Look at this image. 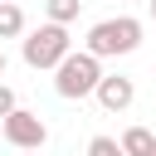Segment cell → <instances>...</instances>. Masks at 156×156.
<instances>
[{
  "label": "cell",
  "mask_w": 156,
  "mask_h": 156,
  "mask_svg": "<svg viewBox=\"0 0 156 156\" xmlns=\"http://www.w3.org/2000/svg\"><path fill=\"white\" fill-rule=\"evenodd\" d=\"M20 54H24V63L29 68H58L68 54H73V39H68V24H39V29H29L24 39H20Z\"/></svg>",
  "instance_id": "cell-1"
},
{
  "label": "cell",
  "mask_w": 156,
  "mask_h": 156,
  "mask_svg": "<svg viewBox=\"0 0 156 156\" xmlns=\"http://www.w3.org/2000/svg\"><path fill=\"white\" fill-rule=\"evenodd\" d=\"M136 44H141V20H132V15L98 20L88 29V54L93 58H117V54H132Z\"/></svg>",
  "instance_id": "cell-2"
},
{
  "label": "cell",
  "mask_w": 156,
  "mask_h": 156,
  "mask_svg": "<svg viewBox=\"0 0 156 156\" xmlns=\"http://www.w3.org/2000/svg\"><path fill=\"white\" fill-rule=\"evenodd\" d=\"M98 78H102V58H93L88 49H78V54H68L54 68V93L68 98V102H78V98H88L98 88Z\"/></svg>",
  "instance_id": "cell-3"
},
{
  "label": "cell",
  "mask_w": 156,
  "mask_h": 156,
  "mask_svg": "<svg viewBox=\"0 0 156 156\" xmlns=\"http://www.w3.org/2000/svg\"><path fill=\"white\" fill-rule=\"evenodd\" d=\"M0 132H5V141L15 151H39L49 141V122L39 112H29V107H15L10 117H0Z\"/></svg>",
  "instance_id": "cell-4"
},
{
  "label": "cell",
  "mask_w": 156,
  "mask_h": 156,
  "mask_svg": "<svg viewBox=\"0 0 156 156\" xmlns=\"http://www.w3.org/2000/svg\"><path fill=\"white\" fill-rule=\"evenodd\" d=\"M93 98H98L107 112H127V107H132V98H136V83H132V78H122V73H102V78H98V88H93Z\"/></svg>",
  "instance_id": "cell-5"
},
{
  "label": "cell",
  "mask_w": 156,
  "mask_h": 156,
  "mask_svg": "<svg viewBox=\"0 0 156 156\" xmlns=\"http://www.w3.org/2000/svg\"><path fill=\"white\" fill-rule=\"evenodd\" d=\"M151 136L156 132H146V127H127L117 146H122V156H151Z\"/></svg>",
  "instance_id": "cell-6"
},
{
  "label": "cell",
  "mask_w": 156,
  "mask_h": 156,
  "mask_svg": "<svg viewBox=\"0 0 156 156\" xmlns=\"http://www.w3.org/2000/svg\"><path fill=\"white\" fill-rule=\"evenodd\" d=\"M20 34H24V10L15 0H5L0 5V39H20Z\"/></svg>",
  "instance_id": "cell-7"
},
{
  "label": "cell",
  "mask_w": 156,
  "mask_h": 156,
  "mask_svg": "<svg viewBox=\"0 0 156 156\" xmlns=\"http://www.w3.org/2000/svg\"><path fill=\"white\" fill-rule=\"evenodd\" d=\"M78 10H83V0H44L49 24H73V20H78Z\"/></svg>",
  "instance_id": "cell-8"
},
{
  "label": "cell",
  "mask_w": 156,
  "mask_h": 156,
  "mask_svg": "<svg viewBox=\"0 0 156 156\" xmlns=\"http://www.w3.org/2000/svg\"><path fill=\"white\" fill-rule=\"evenodd\" d=\"M88 156H122V146H117V136H93Z\"/></svg>",
  "instance_id": "cell-9"
},
{
  "label": "cell",
  "mask_w": 156,
  "mask_h": 156,
  "mask_svg": "<svg viewBox=\"0 0 156 156\" xmlns=\"http://www.w3.org/2000/svg\"><path fill=\"white\" fill-rule=\"evenodd\" d=\"M15 107H20V102H15V93H10V88H5V83H0V117H10V112H15Z\"/></svg>",
  "instance_id": "cell-10"
},
{
  "label": "cell",
  "mask_w": 156,
  "mask_h": 156,
  "mask_svg": "<svg viewBox=\"0 0 156 156\" xmlns=\"http://www.w3.org/2000/svg\"><path fill=\"white\" fill-rule=\"evenodd\" d=\"M5 63H10V58H5V49H0V78H5Z\"/></svg>",
  "instance_id": "cell-11"
},
{
  "label": "cell",
  "mask_w": 156,
  "mask_h": 156,
  "mask_svg": "<svg viewBox=\"0 0 156 156\" xmlns=\"http://www.w3.org/2000/svg\"><path fill=\"white\" fill-rule=\"evenodd\" d=\"M151 20H156V0H151Z\"/></svg>",
  "instance_id": "cell-12"
},
{
  "label": "cell",
  "mask_w": 156,
  "mask_h": 156,
  "mask_svg": "<svg viewBox=\"0 0 156 156\" xmlns=\"http://www.w3.org/2000/svg\"><path fill=\"white\" fill-rule=\"evenodd\" d=\"M151 156H156V136H151Z\"/></svg>",
  "instance_id": "cell-13"
},
{
  "label": "cell",
  "mask_w": 156,
  "mask_h": 156,
  "mask_svg": "<svg viewBox=\"0 0 156 156\" xmlns=\"http://www.w3.org/2000/svg\"><path fill=\"white\" fill-rule=\"evenodd\" d=\"M20 156H39V151H20Z\"/></svg>",
  "instance_id": "cell-14"
},
{
  "label": "cell",
  "mask_w": 156,
  "mask_h": 156,
  "mask_svg": "<svg viewBox=\"0 0 156 156\" xmlns=\"http://www.w3.org/2000/svg\"><path fill=\"white\" fill-rule=\"evenodd\" d=\"M0 5H5V0H0Z\"/></svg>",
  "instance_id": "cell-15"
}]
</instances>
